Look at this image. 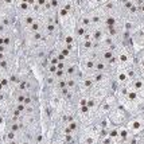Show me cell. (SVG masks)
I'll return each mask as SVG.
<instances>
[{"label":"cell","mask_w":144,"mask_h":144,"mask_svg":"<svg viewBox=\"0 0 144 144\" xmlns=\"http://www.w3.org/2000/svg\"><path fill=\"white\" fill-rule=\"evenodd\" d=\"M129 117H131L129 116V113L120 104H117L107 116V119L113 124V125H123V124H125L128 121Z\"/></svg>","instance_id":"1"}]
</instances>
